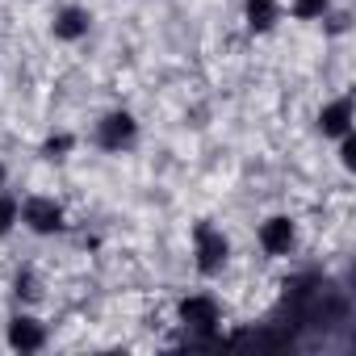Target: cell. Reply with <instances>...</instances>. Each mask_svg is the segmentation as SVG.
I'll return each mask as SVG.
<instances>
[{
  "mask_svg": "<svg viewBox=\"0 0 356 356\" xmlns=\"http://www.w3.org/2000/svg\"><path fill=\"white\" fill-rule=\"evenodd\" d=\"M72 143H76L72 134H55V138H47V147H42V155H47V159H59L63 151H72Z\"/></svg>",
  "mask_w": 356,
  "mask_h": 356,
  "instance_id": "cell-11",
  "label": "cell"
},
{
  "mask_svg": "<svg viewBox=\"0 0 356 356\" xmlns=\"http://www.w3.org/2000/svg\"><path fill=\"white\" fill-rule=\"evenodd\" d=\"M88 26H92V13L88 9H80V5H67V9H59L55 13V38L59 42H80L84 34H88Z\"/></svg>",
  "mask_w": 356,
  "mask_h": 356,
  "instance_id": "cell-5",
  "label": "cell"
},
{
  "mask_svg": "<svg viewBox=\"0 0 356 356\" xmlns=\"http://www.w3.org/2000/svg\"><path fill=\"white\" fill-rule=\"evenodd\" d=\"M134 134H138V122L126 109H113L97 122V147H105V151H126L134 143Z\"/></svg>",
  "mask_w": 356,
  "mask_h": 356,
  "instance_id": "cell-2",
  "label": "cell"
},
{
  "mask_svg": "<svg viewBox=\"0 0 356 356\" xmlns=\"http://www.w3.org/2000/svg\"><path fill=\"white\" fill-rule=\"evenodd\" d=\"M327 9H331V0H293V9H289V13H293L298 22H318Z\"/></svg>",
  "mask_w": 356,
  "mask_h": 356,
  "instance_id": "cell-10",
  "label": "cell"
},
{
  "mask_svg": "<svg viewBox=\"0 0 356 356\" xmlns=\"http://www.w3.org/2000/svg\"><path fill=\"white\" fill-rule=\"evenodd\" d=\"M17 214H22V222H26L34 235H55V231L63 227V206H59L55 197H26Z\"/></svg>",
  "mask_w": 356,
  "mask_h": 356,
  "instance_id": "cell-3",
  "label": "cell"
},
{
  "mask_svg": "<svg viewBox=\"0 0 356 356\" xmlns=\"http://www.w3.org/2000/svg\"><path fill=\"white\" fill-rule=\"evenodd\" d=\"M42 343H47V327H42L38 318L17 314V318L9 323V348H17V352H38Z\"/></svg>",
  "mask_w": 356,
  "mask_h": 356,
  "instance_id": "cell-6",
  "label": "cell"
},
{
  "mask_svg": "<svg viewBox=\"0 0 356 356\" xmlns=\"http://www.w3.org/2000/svg\"><path fill=\"white\" fill-rule=\"evenodd\" d=\"M0 189H5V163H0Z\"/></svg>",
  "mask_w": 356,
  "mask_h": 356,
  "instance_id": "cell-15",
  "label": "cell"
},
{
  "mask_svg": "<svg viewBox=\"0 0 356 356\" xmlns=\"http://www.w3.org/2000/svg\"><path fill=\"white\" fill-rule=\"evenodd\" d=\"M218 302L210 298V293H193V298H185L181 302V323L185 327H197V331H214L218 327Z\"/></svg>",
  "mask_w": 356,
  "mask_h": 356,
  "instance_id": "cell-4",
  "label": "cell"
},
{
  "mask_svg": "<svg viewBox=\"0 0 356 356\" xmlns=\"http://www.w3.org/2000/svg\"><path fill=\"white\" fill-rule=\"evenodd\" d=\"M293 239H298V231H293L289 218H268V222L260 227V248H264L268 256H285V252L293 248Z\"/></svg>",
  "mask_w": 356,
  "mask_h": 356,
  "instance_id": "cell-7",
  "label": "cell"
},
{
  "mask_svg": "<svg viewBox=\"0 0 356 356\" xmlns=\"http://www.w3.org/2000/svg\"><path fill=\"white\" fill-rule=\"evenodd\" d=\"M193 256H197V273L214 277V273H222V264L231 256V243L214 222H197L193 227Z\"/></svg>",
  "mask_w": 356,
  "mask_h": 356,
  "instance_id": "cell-1",
  "label": "cell"
},
{
  "mask_svg": "<svg viewBox=\"0 0 356 356\" xmlns=\"http://www.w3.org/2000/svg\"><path fill=\"white\" fill-rule=\"evenodd\" d=\"M339 163L343 168H356V143H352V134L339 138Z\"/></svg>",
  "mask_w": 356,
  "mask_h": 356,
  "instance_id": "cell-13",
  "label": "cell"
},
{
  "mask_svg": "<svg viewBox=\"0 0 356 356\" xmlns=\"http://www.w3.org/2000/svg\"><path fill=\"white\" fill-rule=\"evenodd\" d=\"M13 222H17V202L0 197V235H9V231H13Z\"/></svg>",
  "mask_w": 356,
  "mask_h": 356,
  "instance_id": "cell-12",
  "label": "cell"
},
{
  "mask_svg": "<svg viewBox=\"0 0 356 356\" xmlns=\"http://www.w3.org/2000/svg\"><path fill=\"white\" fill-rule=\"evenodd\" d=\"M22 293H26V298H38V289H34V277H30V273H26V277H17V298H22Z\"/></svg>",
  "mask_w": 356,
  "mask_h": 356,
  "instance_id": "cell-14",
  "label": "cell"
},
{
  "mask_svg": "<svg viewBox=\"0 0 356 356\" xmlns=\"http://www.w3.org/2000/svg\"><path fill=\"white\" fill-rule=\"evenodd\" d=\"M243 5H248V26L256 34H264V30H273L281 22V5H277V0H243Z\"/></svg>",
  "mask_w": 356,
  "mask_h": 356,
  "instance_id": "cell-9",
  "label": "cell"
},
{
  "mask_svg": "<svg viewBox=\"0 0 356 356\" xmlns=\"http://www.w3.org/2000/svg\"><path fill=\"white\" fill-rule=\"evenodd\" d=\"M318 130H323L327 138H343V134H352V101H348V97L331 101V105L318 113Z\"/></svg>",
  "mask_w": 356,
  "mask_h": 356,
  "instance_id": "cell-8",
  "label": "cell"
}]
</instances>
